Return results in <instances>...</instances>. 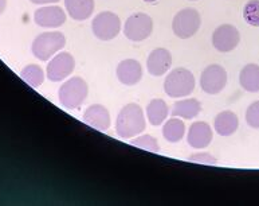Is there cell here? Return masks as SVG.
Instances as JSON below:
<instances>
[{
	"label": "cell",
	"instance_id": "cell-2",
	"mask_svg": "<svg viewBox=\"0 0 259 206\" xmlns=\"http://www.w3.org/2000/svg\"><path fill=\"white\" fill-rule=\"evenodd\" d=\"M195 77L188 69L178 67L174 69L164 81V90L169 97L180 98L190 96L195 89Z\"/></svg>",
	"mask_w": 259,
	"mask_h": 206
},
{
	"label": "cell",
	"instance_id": "cell-4",
	"mask_svg": "<svg viewBox=\"0 0 259 206\" xmlns=\"http://www.w3.org/2000/svg\"><path fill=\"white\" fill-rule=\"evenodd\" d=\"M66 45V38L62 32L49 31L38 35L32 42V54L40 61H49L54 54L61 51Z\"/></svg>",
	"mask_w": 259,
	"mask_h": 206
},
{
	"label": "cell",
	"instance_id": "cell-14",
	"mask_svg": "<svg viewBox=\"0 0 259 206\" xmlns=\"http://www.w3.org/2000/svg\"><path fill=\"white\" fill-rule=\"evenodd\" d=\"M83 121L92 128L98 131H108L110 127V113L104 105L93 104L83 113Z\"/></svg>",
	"mask_w": 259,
	"mask_h": 206
},
{
	"label": "cell",
	"instance_id": "cell-27",
	"mask_svg": "<svg viewBox=\"0 0 259 206\" xmlns=\"http://www.w3.org/2000/svg\"><path fill=\"white\" fill-rule=\"evenodd\" d=\"M34 4H51V3H58L59 0H30Z\"/></svg>",
	"mask_w": 259,
	"mask_h": 206
},
{
	"label": "cell",
	"instance_id": "cell-24",
	"mask_svg": "<svg viewBox=\"0 0 259 206\" xmlns=\"http://www.w3.org/2000/svg\"><path fill=\"white\" fill-rule=\"evenodd\" d=\"M132 146L135 147L143 148V150H147V151L151 152H159L160 146L157 143V140L152 135H143V136H139L137 139H133L131 142Z\"/></svg>",
	"mask_w": 259,
	"mask_h": 206
},
{
	"label": "cell",
	"instance_id": "cell-10",
	"mask_svg": "<svg viewBox=\"0 0 259 206\" xmlns=\"http://www.w3.org/2000/svg\"><path fill=\"white\" fill-rule=\"evenodd\" d=\"M240 42V34L238 28L232 24H222L213 31L212 45L221 53H230Z\"/></svg>",
	"mask_w": 259,
	"mask_h": 206
},
{
	"label": "cell",
	"instance_id": "cell-5",
	"mask_svg": "<svg viewBox=\"0 0 259 206\" xmlns=\"http://www.w3.org/2000/svg\"><path fill=\"white\" fill-rule=\"evenodd\" d=\"M200 24V14L195 8H184L175 15L172 30L178 38L188 39L199 31Z\"/></svg>",
	"mask_w": 259,
	"mask_h": 206
},
{
	"label": "cell",
	"instance_id": "cell-16",
	"mask_svg": "<svg viewBox=\"0 0 259 206\" xmlns=\"http://www.w3.org/2000/svg\"><path fill=\"white\" fill-rule=\"evenodd\" d=\"M239 127V119L232 111H223L215 117L213 128L221 136H231Z\"/></svg>",
	"mask_w": 259,
	"mask_h": 206
},
{
	"label": "cell",
	"instance_id": "cell-8",
	"mask_svg": "<svg viewBox=\"0 0 259 206\" xmlns=\"http://www.w3.org/2000/svg\"><path fill=\"white\" fill-rule=\"evenodd\" d=\"M227 85V72L221 65H209L200 74V88L207 94H218Z\"/></svg>",
	"mask_w": 259,
	"mask_h": 206
},
{
	"label": "cell",
	"instance_id": "cell-3",
	"mask_svg": "<svg viewBox=\"0 0 259 206\" xmlns=\"http://www.w3.org/2000/svg\"><path fill=\"white\" fill-rule=\"evenodd\" d=\"M89 93V88L83 78L73 77L67 80L62 86L59 88L58 96L59 101L67 109L79 108Z\"/></svg>",
	"mask_w": 259,
	"mask_h": 206
},
{
	"label": "cell",
	"instance_id": "cell-9",
	"mask_svg": "<svg viewBox=\"0 0 259 206\" xmlns=\"http://www.w3.org/2000/svg\"><path fill=\"white\" fill-rule=\"evenodd\" d=\"M75 59L70 53H58L47 65V78L53 82H59L67 78L74 72Z\"/></svg>",
	"mask_w": 259,
	"mask_h": 206
},
{
	"label": "cell",
	"instance_id": "cell-29",
	"mask_svg": "<svg viewBox=\"0 0 259 206\" xmlns=\"http://www.w3.org/2000/svg\"><path fill=\"white\" fill-rule=\"evenodd\" d=\"M145 3H156V2H159V0H144Z\"/></svg>",
	"mask_w": 259,
	"mask_h": 206
},
{
	"label": "cell",
	"instance_id": "cell-18",
	"mask_svg": "<svg viewBox=\"0 0 259 206\" xmlns=\"http://www.w3.org/2000/svg\"><path fill=\"white\" fill-rule=\"evenodd\" d=\"M239 84L246 92L258 93L259 92V65L248 63L240 70Z\"/></svg>",
	"mask_w": 259,
	"mask_h": 206
},
{
	"label": "cell",
	"instance_id": "cell-22",
	"mask_svg": "<svg viewBox=\"0 0 259 206\" xmlns=\"http://www.w3.org/2000/svg\"><path fill=\"white\" fill-rule=\"evenodd\" d=\"M20 77L23 81H26L32 88H38L43 84L45 80V73H43L42 67L38 65H28L24 67L20 73Z\"/></svg>",
	"mask_w": 259,
	"mask_h": 206
},
{
	"label": "cell",
	"instance_id": "cell-15",
	"mask_svg": "<svg viewBox=\"0 0 259 206\" xmlns=\"http://www.w3.org/2000/svg\"><path fill=\"white\" fill-rule=\"evenodd\" d=\"M143 77V67L136 59H124L117 66V78L126 86L136 85Z\"/></svg>",
	"mask_w": 259,
	"mask_h": 206
},
{
	"label": "cell",
	"instance_id": "cell-12",
	"mask_svg": "<svg viewBox=\"0 0 259 206\" xmlns=\"http://www.w3.org/2000/svg\"><path fill=\"white\" fill-rule=\"evenodd\" d=\"M170 66H172V54L164 47L155 49L147 59L148 73L153 77H161L166 74Z\"/></svg>",
	"mask_w": 259,
	"mask_h": 206
},
{
	"label": "cell",
	"instance_id": "cell-30",
	"mask_svg": "<svg viewBox=\"0 0 259 206\" xmlns=\"http://www.w3.org/2000/svg\"><path fill=\"white\" fill-rule=\"evenodd\" d=\"M191 2H195V0H191Z\"/></svg>",
	"mask_w": 259,
	"mask_h": 206
},
{
	"label": "cell",
	"instance_id": "cell-26",
	"mask_svg": "<svg viewBox=\"0 0 259 206\" xmlns=\"http://www.w3.org/2000/svg\"><path fill=\"white\" fill-rule=\"evenodd\" d=\"M188 160L195 162V163H201V164H217V158L212 156L208 152H196L192 155L188 156Z\"/></svg>",
	"mask_w": 259,
	"mask_h": 206
},
{
	"label": "cell",
	"instance_id": "cell-28",
	"mask_svg": "<svg viewBox=\"0 0 259 206\" xmlns=\"http://www.w3.org/2000/svg\"><path fill=\"white\" fill-rule=\"evenodd\" d=\"M6 4H7V0H0V15H2L4 10H6Z\"/></svg>",
	"mask_w": 259,
	"mask_h": 206
},
{
	"label": "cell",
	"instance_id": "cell-19",
	"mask_svg": "<svg viewBox=\"0 0 259 206\" xmlns=\"http://www.w3.org/2000/svg\"><path fill=\"white\" fill-rule=\"evenodd\" d=\"M201 111V104L196 98H186V100H180L174 104L172 109V116L174 117H182L186 120H191L196 117Z\"/></svg>",
	"mask_w": 259,
	"mask_h": 206
},
{
	"label": "cell",
	"instance_id": "cell-7",
	"mask_svg": "<svg viewBox=\"0 0 259 206\" xmlns=\"http://www.w3.org/2000/svg\"><path fill=\"white\" fill-rule=\"evenodd\" d=\"M92 30L100 41H112L120 34L121 20L114 12H101L92 22Z\"/></svg>",
	"mask_w": 259,
	"mask_h": 206
},
{
	"label": "cell",
	"instance_id": "cell-11",
	"mask_svg": "<svg viewBox=\"0 0 259 206\" xmlns=\"http://www.w3.org/2000/svg\"><path fill=\"white\" fill-rule=\"evenodd\" d=\"M35 23L45 28L61 27L66 22V14L58 6L38 8L34 14Z\"/></svg>",
	"mask_w": 259,
	"mask_h": 206
},
{
	"label": "cell",
	"instance_id": "cell-25",
	"mask_svg": "<svg viewBox=\"0 0 259 206\" xmlns=\"http://www.w3.org/2000/svg\"><path fill=\"white\" fill-rule=\"evenodd\" d=\"M246 123L248 127L254 129H259V100L250 104L246 111Z\"/></svg>",
	"mask_w": 259,
	"mask_h": 206
},
{
	"label": "cell",
	"instance_id": "cell-6",
	"mask_svg": "<svg viewBox=\"0 0 259 206\" xmlns=\"http://www.w3.org/2000/svg\"><path fill=\"white\" fill-rule=\"evenodd\" d=\"M153 31V20L148 14L137 12L126 19L124 26L125 37L133 42H141L149 38Z\"/></svg>",
	"mask_w": 259,
	"mask_h": 206
},
{
	"label": "cell",
	"instance_id": "cell-20",
	"mask_svg": "<svg viewBox=\"0 0 259 206\" xmlns=\"http://www.w3.org/2000/svg\"><path fill=\"white\" fill-rule=\"evenodd\" d=\"M148 121L155 127L161 125L168 117V105L162 98H155L152 100L147 107Z\"/></svg>",
	"mask_w": 259,
	"mask_h": 206
},
{
	"label": "cell",
	"instance_id": "cell-23",
	"mask_svg": "<svg viewBox=\"0 0 259 206\" xmlns=\"http://www.w3.org/2000/svg\"><path fill=\"white\" fill-rule=\"evenodd\" d=\"M243 18L252 27H259V0H248L243 7Z\"/></svg>",
	"mask_w": 259,
	"mask_h": 206
},
{
	"label": "cell",
	"instance_id": "cell-21",
	"mask_svg": "<svg viewBox=\"0 0 259 206\" xmlns=\"http://www.w3.org/2000/svg\"><path fill=\"white\" fill-rule=\"evenodd\" d=\"M186 125L179 117H174L166 121L162 127V136L169 143H179L184 138Z\"/></svg>",
	"mask_w": 259,
	"mask_h": 206
},
{
	"label": "cell",
	"instance_id": "cell-13",
	"mask_svg": "<svg viewBox=\"0 0 259 206\" xmlns=\"http://www.w3.org/2000/svg\"><path fill=\"white\" fill-rule=\"evenodd\" d=\"M213 139L212 128L205 121H195L190 127L187 142L195 150H203L211 144Z\"/></svg>",
	"mask_w": 259,
	"mask_h": 206
},
{
	"label": "cell",
	"instance_id": "cell-1",
	"mask_svg": "<svg viewBox=\"0 0 259 206\" xmlns=\"http://www.w3.org/2000/svg\"><path fill=\"white\" fill-rule=\"evenodd\" d=\"M147 127L141 107L135 102L126 104L118 113L116 120L117 135L122 139H132L143 132Z\"/></svg>",
	"mask_w": 259,
	"mask_h": 206
},
{
	"label": "cell",
	"instance_id": "cell-17",
	"mask_svg": "<svg viewBox=\"0 0 259 206\" xmlns=\"http://www.w3.org/2000/svg\"><path fill=\"white\" fill-rule=\"evenodd\" d=\"M66 11L74 20L89 19L94 11V0H65Z\"/></svg>",
	"mask_w": 259,
	"mask_h": 206
}]
</instances>
